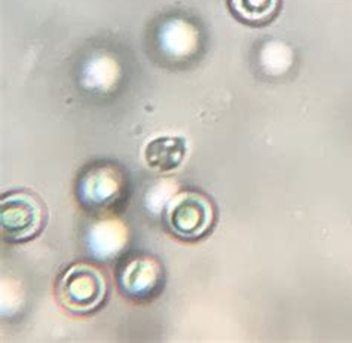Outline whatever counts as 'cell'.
Segmentation results:
<instances>
[{
	"label": "cell",
	"instance_id": "obj_5",
	"mask_svg": "<svg viewBox=\"0 0 352 343\" xmlns=\"http://www.w3.org/2000/svg\"><path fill=\"white\" fill-rule=\"evenodd\" d=\"M183 156L184 144L179 138H157L146 149L147 164L162 171H168L179 166Z\"/></svg>",
	"mask_w": 352,
	"mask_h": 343
},
{
	"label": "cell",
	"instance_id": "obj_2",
	"mask_svg": "<svg viewBox=\"0 0 352 343\" xmlns=\"http://www.w3.org/2000/svg\"><path fill=\"white\" fill-rule=\"evenodd\" d=\"M214 220V206L210 198L199 192H182L171 201L166 211V225L173 235L184 241H197L206 236Z\"/></svg>",
	"mask_w": 352,
	"mask_h": 343
},
{
	"label": "cell",
	"instance_id": "obj_6",
	"mask_svg": "<svg viewBox=\"0 0 352 343\" xmlns=\"http://www.w3.org/2000/svg\"><path fill=\"white\" fill-rule=\"evenodd\" d=\"M160 267L155 263H151L149 261L134 262L126 267L124 274V289H126L129 294L143 296L151 290V287L147 285L151 284L156 287L157 281H160Z\"/></svg>",
	"mask_w": 352,
	"mask_h": 343
},
{
	"label": "cell",
	"instance_id": "obj_4",
	"mask_svg": "<svg viewBox=\"0 0 352 343\" xmlns=\"http://www.w3.org/2000/svg\"><path fill=\"white\" fill-rule=\"evenodd\" d=\"M124 177L113 168L92 170L87 179L82 180L80 195L85 206L94 208L110 207L122 197Z\"/></svg>",
	"mask_w": 352,
	"mask_h": 343
},
{
	"label": "cell",
	"instance_id": "obj_3",
	"mask_svg": "<svg viewBox=\"0 0 352 343\" xmlns=\"http://www.w3.org/2000/svg\"><path fill=\"white\" fill-rule=\"evenodd\" d=\"M0 223L6 241H29L38 235L45 225L43 203L32 193H8L0 202Z\"/></svg>",
	"mask_w": 352,
	"mask_h": 343
},
{
	"label": "cell",
	"instance_id": "obj_1",
	"mask_svg": "<svg viewBox=\"0 0 352 343\" xmlns=\"http://www.w3.org/2000/svg\"><path fill=\"white\" fill-rule=\"evenodd\" d=\"M107 280L94 265L76 263L64 272L57 283V299L73 313L96 311L104 302Z\"/></svg>",
	"mask_w": 352,
	"mask_h": 343
},
{
	"label": "cell",
	"instance_id": "obj_7",
	"mask_svg": "<svg viewBox=\"0 0 352 343\" xmlns=\"http://www.w3.org/2000/svg\"><path fill=\"white\" fill-rule=\"evenodd\" d=\"M230 8L241 21L261 25L275 15L278 0H230Z\"/></svg>",
	"mask_w": 352,
	"mask_h": 343
}]
</instances>
